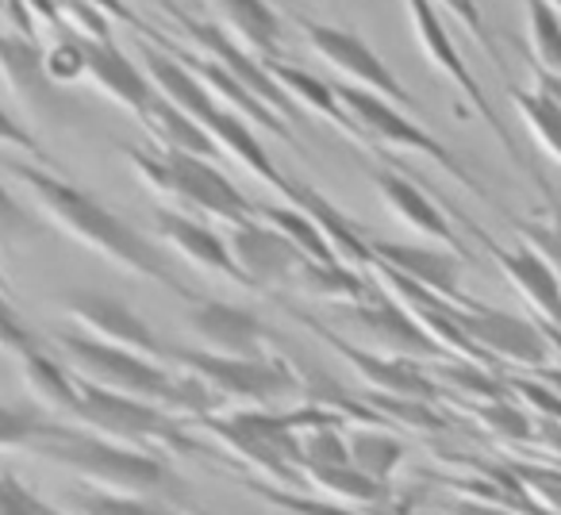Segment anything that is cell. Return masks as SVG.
<instances>
[{
    "instance_id": "cell-1",
    "label": "cell",
    "mask_w": 561,
    "mask_h": 515,
    "mask_svg": "<svg viewBox=\"0 0 561 515\" xmlns=\"http://www.w3.org/2000/svg\"><path fill=\"white\" fill-rule=\"evenodd\" d=\"M0 173H4L12 185L24 188L35 216H39L43 224L58 227L66 239L81 242L85 250L101 254L104 262H112V266L124 270V274L165 285V289L178 293V297L193 300V289H185V282L165 266V254L158 250V242H150L139 227H131L124 216H116V211L104 201H96L93 193H85V188L73 185V181L50 173L47 165H39V162H16V158H9V162H0Z\"/></svg>"
},
{
    "instance_id": "cell-2",
    "label": "cell",
    "mask_w": 561,
    "mask_h": 515,
    "mask_svg": "<svg viewBox=\"0 0 561 515\" xmlns=\"http://www.w3.org/2000/svg\"><path fill=\"white\" fill-rule=\"evenodd\" d=\"M50 343L62 354V366L70 369L81 385L116 392V397L142 400V404H154L170 415H181V412L208 415L219 408L216 397H211L201 381H193V377H185V374H173V366H162V362L139 358V354L96 343V339H85V335H66V331L50 339Z\"/></svg>"
},
{
    "instance_id": "cell-3",
    "label": "cell",
    "mask_w": 561,
    "mask_h": 515,
    "mask_svg": "<svg viewBox=\"0 0 561 515\" xmlns=\"http://www.w3.org/2000/svg\"><path fill=\"white\" fill-rule=\"evenodd\" d=\"M27 454L47 466H58L78 477L85 489L104 492V496H154L170 484L165 466L147 450L108 443L89 431H78L70 423H50L43 438L27 446Z\"/></svg>"
},
{
    "instance_id": "cell-4",
    "label": "cell",
    "mask_w": 561,
    "mask_h": 515,
    "mask_svg": "<svg viewBox=\"0 0 561 515\" xmlns=\"http://www.w3.org/2000/svg\"><path fill=\"white\" fill-rule=\"evenodd\" d=\"M124 154L131 162V170L142 178V185L162 196V201H170L178 211H188V216L196 211V216L219 219L227 227L254 216V201L242 196L227 181V173H219V165L211 158L139 147H124Z\"/></svg>"
},
{
    "instance_id": "cell-5",
    "label": "cell",
    "mask_w": 561,
    "mask_h": 515,
    "mask_svg": "<svg viewBox=\"0 0 561 515\" xmlns=\"http://www.w3.org/2000/svg\"><path fill=\"white\" fill-rule=\"evenodd\" d=\"M404 12H408V24H412V35L420 39V50L427 55V62L435 66V73H443V78L450 81V85L458 89L461 96H466L469 108H473L477 116H481L484 124H489V131L496 135L500 142H504L507 158H512V162L519 165V170L527 173V178L538 181V188L546 193V204L558 201V193H553V188L546 185L542 173H538V165L530 162L527 154H523V147L515 142V135L507 131V124L500 119L496 104L489 101V93L481 89V81L473 78V70H469V62H466V55H461V47L454 43L450 27H446V20H443V12H438L435 0H404Z\"/></svg>"
},
{
    "instance_id": "cell-6",
    "label": "cell",
    "mask_w": 561,
    "mask_h": 515,
    "mask_svg": "<svg viewBox=\"0 0 561 515\" xmlns=\"http://www.w3.org/2000/svg\"><path fill=\"white\" fill-rule=\"evenodd\" d=\"M66 420H70V427L89 431L96 438H108V443L131 446V450L193 454V438L173 423L170 412H162L154 404H142V400L93 389V385H81L78 404H73V412Z\"/></svg>"
},
{
    "instance_id": "cell-7",
    "label": "cell",
    "mask_w": 561,
    "mask_h": 515,
    "mask_svg": "<svg viewBox=\"0 0 561 515\" xmlns=\"http://www.w3.org/2000/svg\"><path fill=\"white\" fill-rule=\"evenodd\" d=\"M339 101H343V108L354 116V124H358V131L366 135L369 147H392V150H412V154H423L431 158L435 165H443L446 173H450L458 185L473 188L481 201H492L489 188L481 185V181L473 178V170H469L466 162H461L458 154H454L446 142H438L435 135L427 131L423 124H415L412 116H408L400 104L385 101V96L369 93V89L362 85H335Z\"/></svg>"
},
{
    "instance_id": "cell-8",
    "label": "cell",
    "mask_w": 561,
    "mask_h": 515,
    "mask_svg": "<svg viewBox=\"0 0 561 515\" xmlns=\"http://www.w3.org/2000/svg\"><path fill=\"white\" fill-rule=\"evenodd\" d=\"M170 366L181 369L185 377H193V381H201L216 397V404H227L234 412H242V408H270L297 392V377L280 362L265 358V354H257V358H227V354L208 351H173Z\"/></svg>"
},
{
    "instance_id": "cell-9",
    "label": "cell",
    "mask_w": 561,
    "mask_h": 515,
    "mask_svg": "<svg viewBox=\"0 0 561 515\" xmlns=\"http://www.w3.org/2000/svg\"><path fill=\"white\" fill-rule=\"evenodd\" d=\"M162 12L178 24V32L193 43L196 55L208 58V62H216L224 73H231L239 85H247L250 93H254L270 112H277L280 119H297V104H293V96L277 85V78H273L270 66H265L254 50L242 47L227 27L208 24V20H196L193 12L178 9L173 0H162Z\"/></svg>"
},
{
    "instance_id": "cell-10",
    "label": "cell",
    "mask_w": 561,
    "mask_h": 515,
    "mask_svg": "<svg viewBox=\"0 0 561 515\" xmlns=\"http://www.w3.org/2000/svg\"><path fill=\"white\" fill-rule=\"evenodd\" d=\"M293 24L300 27L305 43L331 66V70L343 73L346 85H362V89H369V93L385 96V101L400 104V108H415L412 93L400 85V78L389 70V62H385V58L377 55V50L369 47L358 32H351V27H335V24H320V20L300 16V12L293 16Z\"/></svg>"
},
{
    "instance_id": "cell-11",
    "label": "cell",
    "mask_w": 561,
    "mask_h": 515,
    "mask_svg": "<svg viewBox=\"0 0 561 515\" xmlns=\"http://www.w3.org/2000/svg\"><path fill=\"white\" fill-rule=\"evenodd\" d=\"M454 320L466 331V339L484 354V358H500L507 366L519 369H546L550 366V335L546 323H530L519 316L496 312V308L469 305L454 308Z\"/></svg>"
},
{
    "instance_id": "cell-12",
    "label": "cell",
    "mask_w": 561,
    "mask_h": 515,
    "mask_svg": "<svg viewBox=\"0 0 561 515\" xmlns=\"http://www.w3.org/2000/svg\"><path fill=\"white\" fill-rule=\"evenodd\" d=\"M58 308L85 339H96V343L119 346V351H131L139 358L170 366V351L158 343V335L142 323V316L131 312L124 300L104 297V293H70V297H62Z\"/></svg>"
},
{
    "instance_id": "cell-13",
    "label": "cell",
    "mask_w": 561,
    "mask_h": 515,
    "mask_svg": "<svg viewBox=\"0 0 561 515\" xmlns=\"http://www.w3.org/2000/svg\"><path fill=\"white\" fill-rule=\"evenodd\" d=\"M227 250H231L234 266L250 289H280V285L297 282L300 266L308 258L293 247L285 234L262 216H250L242 224L227 227Z\"/></svg>"
},
{
    "instance_id": "cell-14",
    "label": "cell",
    "mask_w": 561,
    "mask_h": 515,
    "mask_svg": "<svg viewBox=\"0 0 561 515\" xmlns=\"http://www.w3.org/2000/svg\"><path fill=\"white\" fill-rule=\"evenodd\" d=\"M346 316L358 323L362 335L385 358H438L443 354V346L427 335V328L397 297H381L377 293V297L362 300V305H351Z\"/></svg>"
},
{
    "instance_id": "cell-15",
    "label": "cell",
    "mask_w": 561,
    "mask_h": 515,
    "mask_svg": "<svg viewBox=\"0 0 561 515\" xmlns=\"http://www.w3.org/2000/svg\"><path fill=\"white\" fill-rule=\"evenodd\" d=\"M0 85L16 96L27 116L62 119V112H66L62 85H55V81L47 78V70H43V50L35 47L32 39H24V35L0 32Z\"/></svg>"
},
{
    "instance_id": "cell-16",
    "label": "cell",
    "mask_w": 561,
    "mask_h": 515,
    "mask_svg": "<svg viewBox=\"0 0 561 515\" xmlns=\"http://www.w3.org/2000/svg\"><path fill=\"white\" fill-rule=\"evenodd\" d=\"M188 331L208 354H227V358H257L265 354L270 331L262 328L254 312L227 300H196L188 312Z\"/></svg>"
},
{
    "instance_id": "cell-17",
    "label": "cell",
    "mask_w": 561,
    "mask_h": 515,
    "mask_svg": "<svg viewBox=\"0 0 561 515\" xmlns=\"http://www.w3.org/2000/svg\"><path fill=\"white\" fill-rule=\"evenodd\" d=\"M154 234L188 262V266L204 270L208 277H224L231 285H247L234 266L231 250H227V239L224 234L211 231L204 219L188 216V211H178V208H158L154 211Z\"/></svg>"
},
{
    "instance_id": "cell-18",
    "label": "cell",
    "mask_w": 561,
    "mask_h": 515,
    "mask_svg": "<svg viewBox=\"0 0 561 515\" xmlns=\"http://www.w3.org/2000/svg\"><path fill=\"white\" fill-rule=\"evenodd\" d=\"M374 258L381 266L397 270V274L412 277L415 285H423L427 293L443 297L454 308H469L473 300H466L458 293L461 285V254L446 247H412V242H369Z\"/></svg>"
},
{
    "instance_id": "cell-19",
    "label": "cell",
    "mask_w": 561,
    "mask_h": 515,
    "mask_svg": "<svg viewBox=\"0 0 561 515\" xmlns=\"http://www.w3.org/2000/svg\"><path fill=\"white\" fill-rule=\"evenodd\" d=\"M81 43H85V81L89 85L139 119L142 112L150 108V101L158 96L147 78V70H142L139 62H131L112 39H81Z\"/></svg>"
},
{
    "instance_id": "cell-20",
    "label": "cell",
    "mask_w": 561,
    "mask_h": 515,
    "mask_svg": "<svg viewBox=\"0 0 561 515\" xmlns=\"http://www.w3.org/2000/svg\"><path fill=\"white\" fill-rule=\"evenodd\" d=\"M369 181H374V188L381 193L385 208H389L408 231H415L420 239H427V242H435V247H446V250H454V254L466 258V247H461L458 231H454L450 219L443 216V208H438L420 185H412V181L397 170H369Z\"/></svg>"
},
{
    "instance_id": "cell-21",
    "label": "cell",
    "mask_w": 561,
    "mask_h": 515,
    "mask_svg": "<svg viewBox=\"0 0 561 515\" xmlns=\"http://www.w3.org/2000/svg\"><path fill=\"white\" fill-rule=\"evenodd\" d=\"M473 234L484 242V250L496 258L500 274L512 282V289L519 293L530 308H535L538 320H542L546 328H561V282H558V274L546 266L542 258H538L530 247L504 250L496 239H489V234H484L477 224H473Z\"/></svg>"
},
{
    "instance_id": "cell-22",
    "label": "cell",
    "mask_w": 561,
    "mask_h": 515,
    "mask_svg": "<svg viewBox=\"0 0 561 515\" xmlns=\"http://www.w3.org/2000/svg\"><path fill=\"white\" fill-rule=\"evenodd\" d=\"M204 127H208V135L216 139V147L224 150L227 158H234V162H239L242 170L254 173V178L262 181V185L277 188V193L293 204V196H297L300 181L285 178V173H280L277 165H273V158L265 154V147L257 142V131L247 124V119L239 116V112H231V108H224V104H219V108L211 112V119Z\"/></svg>"
},
{
    "instance_id": "cell-23",
    "label": "cell",
    "mask_w": 561,
    "mask_h": 515,
    "mask_svg": "<svg viewBox=\"0 0 561 515\" xmlns=\"http://www.w3.org/2000/svg\"><path fill=\"white\" fill-rule=\"evenodd\" d=\"M216 12L224 16V27L254 50L262 62H280L285 58V24L265 0H211Z\"/></svg>"
},
{
    "instance_id": "cell-24",
    "label": "cell",
    "mask_w": 561,
    "mask_h": 515,
    "mask_svg": "<svg viewBox=\"0 0 561 515\" xmlns=\"http://www.w3.org/2000/svg\"><path fill=\"white\" fill-rule=\"evenodd\" d=\"M331 346H335V351L343 354L354 369H358V381L381 389V397H389V400H420V404L435 397V389H431L427 377L415 374L404 358H385V354H377V351L374 354L354 351V346L343 343V339H331Z\"/></svg>"
},
{
    "instance_id": "cell-25",
    "label": "cell",
    "mask_w": 561,
    "mask_h": 515,
    "mask_svg": "<svg viewBox=\"0 0 561 515\" xmlns=\"http://www.w3.org/2000/svg\"><path fill=\"white\" fill-rule=\"evenodd\" d=\"M265 66L273 70L277 85L293 96V104H305L308 112H316V116H323L328 124H335L343 135L366 142V135L358 131V124H354L351 112L343 108V101H339V93H335L331 81H323L320 73H312V70H300V66L285 62V58H280V62H265Z\"/></svg>"
},
{
    "instance_id": "cell-26",
    "label": "cell",
    "mask_w": 561,
    "mask_h": 515,
    "mask_svg": "<svg viewBox=\"0 0 561 515\" xmlns=\"http://www.w3.org/2000/svg\"><path fill=\"white\" fill-rule=\"evenodd\" d=\"M139 124L147 127V135L154 139L158 150H178V154H196V158H224V150L216 147V139H211L208 131H204L201 124H196L188 112H181L178 104L162 101V96H154L150 101V108L139 116Z\"/></svg>"
},
{
    "instance_id": "cell-27",
    "label": "cell",
    "mask_w": 561,
    "mask_h": 515,
    "mask_svg": "<svg viewBox=\"0 0 561 515\" xmlns=\"http://www.w3.org/2000/svg\"><path fill=\"white\" fill-rule=\"evenodd\" d=\"M20 377H24V389L27 397L35 400V408L43 412H55V415H70L73 404H78V377L55 362L47 351H35L27 358H20Z\"/></svg>"
},
{
    "instance_id": "cell-28",
    "label": "cell",
    "mask_w": 561,
    "mask_h": 515,
    "mask_svg": "<svg viewBox=\"0 0 561 515\" xmlns=\"http://www.w3.org/2000/svg\"><path fill=\"white\" fill-rule=\"evenodd\" d=\"M297 285L308 297L335 300V305H343V308L377 297V289L362 277V270H351V266H343V262H305L297 274Z\"/></svg>"
},
{
    "instance_id": "cell-29",
    "label": "cell",
    "mask_w": 561,
    "mask_h": 515,
    "mask_svg": "<svg viewBox=\"0 0 561 515\" xmlns=\"http://www.w3.org/2000/svg\"><path fill=\"white\" fill-rule=\"evenodd\" d=\"M343 438H346V461H351L358 473L374 477V481H389L400 461H404L400 438L385 435V431L354 427L351 435H343Z\"/></svg>"
},
{
    "instance_id": "cell-30",
    "label": "cell",
    "mask_w": 561,
    "mask_h": 515,
    "mask_svg": "<svg viewBox=\"0 0 561 515\" xmlns=\"http://www.w3.org/2000/svg\"><path fill=\"white\" fill-rule=\"evenodd\" d=\"M527 16V39L535 50V66L550 73H561V12L550 0H523Z\"/></svg>"
},
{
    "instance_id": "cell-31",
    "label": "cell",
    "mask_w": 561,
    "mask_h": 515,
    "mask_svg": "<svg viewBox=\"0 0 561 515\" xmlns=\"http://www.w3.org/2000/svg\"><path fill=\"white\" fill-rule=\"evenodd\" d=\"M515 108H519L523 124H527L530 139L538 142V147L546 150V154L553 158V162L561 165V108L553 101H546L542 93H523V89H515Z\"/></svg>"
},
{
    "instance_id": "cell-32",
    "label": "cell",
    "mask_w": 561,
    "mask_h": 515,
    "mask_svg": "<svg viewBox=\"0 0 561 515\" xmlns=\"http://www.w3.org/2000/svg\"><path fill=\"white\" fill-rule=\"evenodd\" d=\"M312 481L320 492H328V496H339L346 500V504H362V500H381V481H374V477L358 473V469L351 466V461H343V466H312Z\"/></svg>"
},
{
    "instance_id": "cell-33",
    "label": "cell",
    "mask_w": 561,
    "mask_h": 515,
    "mask_svg": "<svg viewBox=\"0 0 561 515\" xmlns=\"http://www.w3.org/2000/svg\"><path fill=\"white\" fill-rule=\"evenodd\" d=\"M515 227H519L523 247L535 250L561 282V201H550V219H535V224L515 219Z\"/></svg>"
},
{
    "instance_id": "cell-34",
    "label": "cell",
    "mask_w": 561,
    "mask_h": 515,
    "mask_svg": "<svg viewBox=\"0 0 561 515\" xmlns=\"http://www.w3.org/2000/svg\"><path fill=\"white\" fill-rule=\"evenodd\" d=\"M66 512L70 515H173L165 507H154L142 496H104V492L81 489L66 500Z\"/></svg>"
},
{
    "instance_id": "cell-35",
    "label": "cell",
    "mask_w": 561,
    "mask_h": 515,
    "mask_svg": "<svg viewBox=\"0 0 561 515\" xmlns=\"http://www.w3.org/2000/svg\"><path fill=\"white\" fill-rule=\"evenodd\" d=\"M43 70H47V78L55 81V85H78V81H85V43H81V35H62V39H55L47 50H43Z\"/></svg>"
},
{
    "instance_id": "cell-36",
    "label": "cell",
    "mask_w": 561,
    "mask_h": 515,
    "mask_svg": "<svg viewBox=\"0 0 561 515\" xmlns=\"http://www.w3.org/2000/svg\"><path fill=\"white\" fill-rule=\"evenodd\" d=\"M39 231H43V219L35 211H27L9 193V185L0 181V247H20V242L35 239Z\"/></svg>"
},
{
    "instance_id": "cell-37",
    "label": "cell",
    "mask_w": 561,
    "mask_h": 515,
    "mask_svg": "<svg viewBox=\"0 0 561 515\" xmlns=\"http://www.w3.org/2000/svg\"><path fill=\"white\" fill-rule=\"evenodd\" d=\"M0 515H70V512H66V507L47 504V500H39L12 473H0Z\"/></svg>"
},
{
    "instance_id": "cell-38",
    "label": "cell",
    "mask_w": 561,
    "mask_h": 515,
    "mask_svg": "<svg viewBox=\"0 0 561 515\" xmlns=\"http://www.w3.org/2000/svg\"><path fill=\"white\" fill-rule=\"evenodd\" d=\"M43 351V343L32 335V331L20 323L16 308H12V300L0 297V354H9V358H27V354Z\"/></svg>"
},
{
    "instance_id": "cell-39",
    "label": "cell",
    "mask_w": 561,
    "mask_h": 515,
    "mask_svg": "<svg viewBox=\"0 0 561 515\" xmlns=\"http://www.w3.org/2000/svg\"><path fill=\"white\" fill-rule=\"evenodd\" d=\"M435 4H443L446 12H450L458 24H466L469 32H473V39L481 43V50L492 58V62H500V50H496V39H492L489 24H484L481 9H477V0H435Z\"/></svg>"
},
{
    "instance_id": "cell-40",
    "label": "cell",
    "mask_w": 561,
    "mask_h": 515,
    "mask_svg": "<svg viewBox=\"0 0 561 515\" xmlns=\"http://www.w3.org/2000/svg\"><path fill=\"white\" fill-rule=\"evenodd\" d=\"M0 147L16 150V154L32 158V162H39V165H50L47 154H43V147H39V139H35V135L27 131V127L20 124L12 112H4V108H0Z\"/></svg>"
},
{
    "instance_id": "cell-41",
    "label": "cell",
    "mask_w": 561,
    "mask_h": 515,
    "mask_svg": "<svg viewBox=\"0 0 561 515\" xmlns=\"http://www.w3.org/2000/svg\"><path fill=\"white\" fill-rule=\"evenodd\" d=\"M477 412H481V420L489 423L492 431H504L507 438H527L530 435V423H527V415H523L519 408H512V404H481Z\"/></svg>"
},
{
    "instance_id": "cell-42",
    "label": "cell",
    "mask_w": 561,
    "mask_h": 515,
    "mask_svg": "<svg viewBox=\"0 0 561 515\" xmlns=\"http://www.w3.org/2000/svg\"><path fill=\"white\" fill-rule=\"evenodd\" d=\"M535 93H542L546 101H553L561 108V73H550L542 66H535Z\"/></svg>"
},
{
    "instance_id": "cell-43",
    "label": "cell",
    "mask_w": 561,
    "mask_h": 515,
    "mask_svg": "<svg viewBox=\"0 0 561 515\" xmlns=\"http://www.w3.org/2000/svg\"><path fill=\"white\" fill-rule=\"evenodd\" d=\"M85 4H93L96 12H104V16H112V20H124V24H135L139 32H150V27H142V24H139V16H135V12H127L124 4H119V0H85Z\"/></svg>"
},
{
    "instance_id": "cell-44",
    "label": "cell",
    "mask_w": 561,
    "mask_h": 515,
    "mask_svg": "<svg viewBox=\"0 0 561 515\" xmlns=\"http://www.w3.org/2000/svg\"><path fill=\"white\" fill-rule=\"evenodd\" d=\"M285 504H289L297 515H354V512H343V507H335V504H316V500H300V496H285Z\"/></svg>"
},
{
    "instance_id": "cell-45",
    "label": "cell",
    "mask_w": 561,
    "mask_h": 515,
    "mask_svg": "<svg viewBox=\"0 0 561 515\" xmlns=\"http://www.w3.org/2000/svg\"><path fill=\"white\" fill-rule=\"evenodd\" d=\"M546 435H550V438H553V443H558V446H561V427H550V431H546Z\"/></svg>"
},
{
    "instance_id": "cell-46",
    "label": "cell",
    "mask_w": 561,
    "mask_h": 515,
    "mask_svg": "<svg viewBox=\"0 0 561 515\" xmlns=\"http://www.w3.org/2000/svg\"><path fill=\"white\" fill-rule=\"evenodd\" d=\"M458 515H500V512H466V507H461Z\"/></svg>"
},
{
    "instance_id": "cell-47",
    "label": "cell",
    "mask_w": 561,
    "mask_h": 515,
    "mask_svg": "<svg viewBox=\"0 0 561 515\" xmlns=\"http://www.w3.org/2000/svg\"><path fill=\"white\" fill-rule=\"evenodd\" d=\"M550 4H553V9H558V12H561V0H550Z\"/></svg>"
},
{
    "instance_id": "cell-48",
    "label": "cell",
    "mask_w": 561,
    "mask_h": 515,
    "mask_svg": "<svg viewBox=\"0 0 561 515\" xmlns=\"http://www.w3.org/2000/svg\"><path fill=\"white\" fill-rule=\"evenodd\" d=\"M0 285H4V274H0ZM4 289H9V285H4Z\"/></svg>"
}]
</instances>
